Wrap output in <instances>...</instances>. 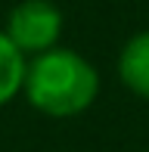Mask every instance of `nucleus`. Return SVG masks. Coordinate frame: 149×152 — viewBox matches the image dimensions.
Returning <instances> with one entry per match:
<instances>
[{"mask_svg": "<svg viewBox=\"0 0 149 152\" xmlns=\"http://www.w3.org/2000/svg\"><path fill=\"white\" fill-rule=\"evenodd\" d=\"M99 78L84 56L72 50H50L37 53V59L25 68V93L34 109L53 118L78 115L96 99Z\"/></svg>", "mask_w": 149, "mask_h": 152, "instance_id": "obj_1", "label": "nucleus"}, {"mask_svg": "<svg viewBox=\"0 0 149 152\" xmlns=\"http://www.w3.org/2000/svg\"><path fill=\"white\" fill-rule=\"evenodd\" d=\"M118 75L137 96L149 99V31L137 34L124 44L118 56Z\"/></svg>", "mask_w": 149, "mask_h": 152, "instance_id": "obj_3", "label": "nucleus"}, {"mask_svg": "<svg viewBox=\"0 0 149 152\" xmlns=\"http://www.w3.org/2000/svg\"><path fill=\"white\" fill-rule=\"evenodd\" d=\"M59 31H62V12L50 0H22L6 22V37L22 53H44L56 47Z\"/></svg>", "mask_w": 149, "mask_h": 152, "instance_id": "obj_2", "label": "nucleus"}, {"mask_svg": "<svg viewBox=\"0 0 149 152\" xmlns=\"http://www.w3.org/2000/svg\"><path fill=\"white\" fill-rule=\"evenodd\" d=\"M22 87H25V53L3 31L0 34V106L9 102Z\"/></svg>", "mask_w": 149, "mask_h": 152, "instance_id": "obj_4", "label": "nucleus"}]
</instances>
